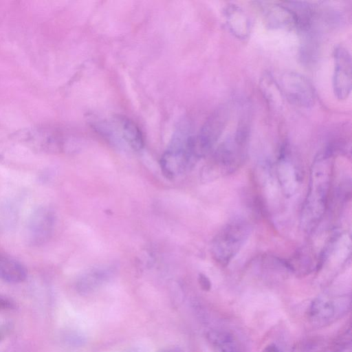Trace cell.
Here are the masks:
<instances>
[{
  "instance_id": "8fae6325",
  "label": "cell",
  "mask_w": 352,
  "mask_h": 352,
  "mask_svg": "<svg viewBox=\"0 0 352 352\" xmlns=\"http://www.w3.org/2000/svg\"><path fill=\"white\" fill-rule=\"evenodd\" d=\"M27 278L25 267L14 258L0 253V279L10 283H19Z\"/></svg>"
},
{
  "instance_id": "5bb4252c",
  "label": "cell",
  "mask_w": 352,
  "mask_h": 352,
  "mask_svg": "<svg viewBox=\"0 0 352 352\" xmlns=\"http://www.w3.org/2000/svg\"><path fill=\"white\" fill-rule=\"evenodd\" d=\"M12 330V324L10 322L0 324V343L10 334Z\"/></svg>"
},
{
  "instance_id": "3957f363",
  "label": "cell",
  "mask_w": 352,
  "mask_h": 352,
  "mask_svg": "<svg viewBox=\"0 0 352 352\" xmlns=\"http://www.w3.org/2000/svg\"><path fill=\"white\" fill-rule=\"evenodd\" d=\"M333 93L339 100H344L350 95L352 87L351 54L346 47L338 45L333 51Z\"/></svg>"
},
{
  "instance_id": "52a82bcc",
  "label": "cell",
  "mask_w": 352,
  "mask_h": 352,
  "mask_svg": "<svg viewBox=\"0 0 352 352\" xmlns=\"http://www.w3.org/2000/svg\"><path fill=\"white\" fill-rule=\"evenodd\" d=\"M226 23L230 32L237 38L247 39L251 32V21L247 12L235 3H228L223 9Z\"/></svg>"
},
{
  "instance_id": "9a60e30c",
  "label": "cell",
  "mask_w": 352,
  "mask_h": 352,
  "mask_svg": "<svg viewBox=\"0 0 352 352\" xmlns=\"http://www.w3.org/2000/svg\"><path fill=\"white\" fill-rule=\"evenodd\" d=\"M15 308V304L10 299L0 296V311L12 309Z\"/></svg>"
},
{
  "instance_id": "8992f818",
  "label": "cell",
  "mask_w": 352,
  "mask_h": 352,
  "mask_svg": "<svg viewBox=\"0 0 352 352\" xmlns=\"http://www.w3.org/2000/svg\"><path fill=\"white\" fill-rule=\"evenodd\" d=\"M261 5L263 21L270 30L296 28L295 17L286 6L273 2H258Z\"/></svg>"
},
{
  "instance_id": "277c9868",
  "label": "cell",
  "mask_w": 352,
  "mask_h": 352,
  "mask_svg": "<svg viewBox=\"0 0 352 352\" xmlns=\"http://www.w3.org/2000/svg\"><path fill=\"white\" fill-rule=\"evenodd\" d=\"M54 226V214L47 207H40L33 212L30 217L26 235L28 241L33 245L45 243L52 233Z\"/></svg>"
},
{
  "instance_id": "30bf717a",
  "label": "cell",
  "mask_w": 352,
  "mask_h": 352,
  "mask_svg": "<svg viewBox=\"0 0 352 352\" xmlns=\"http://www.w3.org/2000/svg\"><path fill=\"white\" fill-rule=\"evenodd\" d=\"M336 302L327 297L315 298L308 309V316L314 322L324 323L333 319L339 309Z\"/></svg>"
},
{
  "instance_id": "e0dca14e",
  "label": "cell",
  "mask_w": 352,
  "mask_h": 352,
  "mask_svg": "<svg viewBox=\"0 0 352 352\" xmlns=\"http://www.w3.org/2000/svg\"><path fill=\"white\" fill-rule=\"evenodd\" d=\"M263 352H280L279 349L274 344H270L266 346Z\"/></svg>"
},
{
  "instance_id": "7a4b0ae2",
  "label": "cell",
  "mask_w": 352,
  "mask_h": 352,
  "mask_svg": "<svg viewBox=\"0 0 352 352\" xmlns=\"http://www.w3.org/2000/svg\"><path fill=\"white\" fill-rule=\"evenodd\" d=\"M278 85L283 94L290 103L309 108L316 100L313 85L304 75L296 72H285L280 78Z\"/></svg>"
},
{
  "instance_id": "7c38bea8",
  "label": "cell",
  "mask_w": 352,
  "mask_h": 352,
  "mask_svg": "<svg viewBox=\"0 0 352 352\" xmlns=\"http://www.w3.org/2000/svg\"><path fill=\"white\" fill-rule=\"evenodd\" d=\"M207 338L215 352H239L234 338L225 331H210Z\"/></svg>"
},
{
  "instance_id": "ac0fdd59",
  "label": "cell",
  "mask_w": 352,
  "mask_h": 352,
  "mask_svg": "<svg viewBox=\"0 0 352 352\" xmlns=\"http://www.w3.org/2000/svg\"><path fill=\"white\" fill-rule=\"evenodd\" d=\"M157 352H182L179 349L177 348H167L163 349Z\"/></svg>"
},
{
  "instance_id": "9c48e42d",
  "label": "cell",
  "mask_w": 352,
  "mask_h": 352,
  "mask_svg": "<svg viewBox=\"0 0 352 352\" xmlns=\"http://www.w3.org/2000/svg\"><path fill=\"white\" fill-rule=\"evenodd\" d=\"M260 89L263 98L273 110L280 111L284 103V96L278 82L270 73H265L261 78Z\"/></svg>"
},
{
  "instance_id": "5b68a950",
  "label": "cell",
  "mask_w": 352,
  "mask_h": 352,
  "mask_svg": "<svg viewBox=\"0 0 352 352\" xmlns=\"http://www.w3.org/2000/svg\"><path fill=\"white\" fill-rule=\"evenodd\" d=\"M228 111L222 107L215 110L208 118L197 135L205 153L221 137L228 121Z\"/></svg>"
},
{
  "instance_id": "6da1fadb",
  "label": "cell",
  "mask_w": 352,
  "mask_h": 352,
  "mask_svg": "<svg viewBox=\"0 0 352 352\" xmlns=\"http://www.w3.org/2000/svg\"><path fill=\"white\" fill-rule=\"evenodd\" d=\"M94 127L110 139L124 141L134 151H139L144 146L143 136L139 127L124 116H113L97 122Z\"/></svg>"
},
{
  "instance_id": "4fadbf2b",
  "label": "cell",
  "mask_w": 352,
  "mask_h": 352,
  "mask_svg": "<svg viewBox=\"0 0 352 352\" xmlns=\"http://www.w3.org/2000/svg\"><path fill=\"white\" fill-rule=\"evenodd\" d=\"M63 342L69 346H80L84 342L85 339L82 336L76 333V331H67L63 335Z\"/></svg>"
},
{
  "instance_id": "2e32d148",
  "label": "cell",
  "mask_w": 352,
  "mask_h": 352,
  "mask_svg": "<svg viewBox=\"0 0 352 352\" xmlns=\"http://www.w3.org/2000/svg\"><path fill=\"white\" fill-rule=\"evenodd\" d=\"M198 281L200 287L204 291H209L211 287V283L208 278L203 274H199Z\"/></svg>"
},
{
  "instance_id": "ba28073f",
  "label": "cell",
  "mask_w": 352,
  "mask_h": 352,
  "mask_svg": "<svg viewBox=\"0 0 352 352\" xmlns=\"http://www.w3.org/2000/svg\"><path fill=\"white\" fill-rule=\"evenodd\" d=\"M109 269L97 267L90 270L82 275L76 283L77 292L86 295L100 287L110 276Z\"/></svg>"
}]
</instances>
